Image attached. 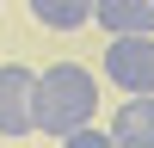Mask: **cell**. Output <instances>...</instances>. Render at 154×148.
Here are the masks:
<instances>
[{"instance_id":"4","label":"cell","mask_w":154,"mask_h":148,"mask_svg":"<svg viewBox=\"0 0 154 148\" xmlns=\"http://www.w3.org/2000/svg\"><path fill=\"white\" fill-rule=\"evenodd\" d=\"M93 25L111 37H154V0H93Z\"/></svg>"},{"instance_id":"2","label":"cell","mask_w":154,"mask_h":148,"mask_svg":"<svg viewBox=\"0 0 154 148\" xmlns=\"http://www.w3.org/2000/svg\"><path fill=\"white\" fill-rule=\"evenodd\" d=\"M105 80L123 86L130 99L154 93V37H111V49H105Z\"/></svg>"},{"instance_id":"6","label":"cell","mask_w":154,"mask_h":148,"mask_svg":"<svg viewBox=\"0 0 154 148\" xmlns=\"http://www.w3.org/2000/svg\"><path fill=\"white\" fill-rule=\"evenodd\" d=\"M31 19L49 31H80L93 25V0H31Z\"/></svg>"},{"instance_id":"5","label":"cell","mask_w":154,"mask_h":148,"mask_svg":"<svg viewBox=\"0 0 154 148\" xmlns=\"http://www.w3.org/2000/svg\"><path fill=\"white\" fill-rule=\"evenodd\" d=\"M111 142H117V148H154V93L117 105V117H111Z\"/></svg>"},{"instance_id":"7","label":"cell","mask_w":154,"mask_h":148,"mask_svg":"<svg viewBox=\"0 0 154 148\" xmlns=\"http://www.w3.org/2000/svg\"><path fill=\"white\" fill-rule=\"evenodd\" d=\"M62 148H117V142H111V130H93V123H86V130L62 136Z\"/></svg>"},{"instance_id":"1","label":"cell","mask_w":154,"mask_h":148,"mask_svg":"<svg viewBox=\"0 0 154 148\" xmlns=\"http://www.w3.org/2000/svg\"><path fill=\"white\" fill-rule=\"evenodd\" d=\"M93 111H99V80L80 62H49L31 80V130L56 136V142L74 136V130H86Z\"/></svg>"},{"instance_id":"3","label":"cell","mask_w":154,"mask_h":148,"mask_svg":"<svg viewBox=\"0 0 154 148\" xmlns=\"http://www.w3.org/2000/svg\"><path fill=\"white\" fill-rule=\"evenodd\" d=\"M31 80H37V74L19 68V62L0 68V136H6V142L31 130Z\"/></svg>"}]
</instances>
